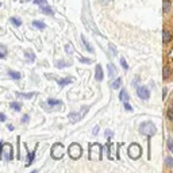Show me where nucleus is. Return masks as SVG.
Wrapping results in <instances>:
<instances>
[{
    "label": "nucleus",
    "mask_w": 173,
    "mask_h": 173,
    "mask_svg": "<svg viewBox=\"0 0 173 173\" xmlns=\"http://www.w3.org/2000/svg\"><path fill=\"white\" fill-rule=\"evenodd\" d=\"M68 152H69V156H71L73 160H77V158L81 157V146H80L79 143H72V145L69 146Z\"/></svg>",
    "instance_id": "39448f33"
},
{
    "label": "nucleus",
    "mask_w": 173,
    "mask_h": 173,
    "mask_svg": "<svg viewBox=\"0 0 173 173\" xmlns=\"http://www.w3.org/2000/svg\"><path fill=\"white\" fill-rule=\"evenodd\" d=\"M88 110H89V107H83L80 112H77V114H75V112H73V114H69V119H71V122L75 123V122H79L80 119H83V116L88 112Z\"/></svg>",
    "instance_id": "423d86ee"
},
{
    "label": "nucleus",
    "mask_w": 173,
    "mask_h": 173,
    "mask_svg": "<svg viewBox=\"0 0 173 173\" xmlns=\"http://www.w3.org/2000/svg\"><path fill=\"white\" fill-rule=\"evenodd\" d=\"M72 83V79H60L58 80V84H60V87H65L68 85V84Z\"/></svg>",
    "instance_id": "2eb2a0df"
},
{
    "label": "nucleus",
    "mask_w": 173,
    "mask_h": 173,
    "mask_svg": "<svg viewBox=\"0 0 173 173\" xmlns=\"http://www.w3.org/2000/svg\"><path fill=\"white\" fill-rule=\"evenodd\" d=\"M137 95L142 99V100H148V99L150 97V92H149V89H148L146 87H143V85H141V87L137 88Z\"/></svg>",
    "instance_id": "6e6552de"
},
{
    "label": "nucleus",
    "mask_w": 173,
    "mask_h": 173,
    "mask_svg": "<svg viewBox=\"0 0 173 173\" xmlns=\"http://www.w3.org/2000/svg\"><path fill=\"white\" fill-rule=\"evenodd\" d=\"M11 22H12L15 26H20L22 24V20L19 19V18H11Z\"/></svg>",
    "instance_id": "a878e982"
},
{
    "label": "nucleus",
    "mask_w": 173,
    "mask_h": 173,
    "mask_svg": "<svg viewBox=\"0 0 173 173\" xmlns=\"http://www.w3.org/2000/svg\"><path fill=\"white\" fill-rule=\"evenodd\" d=\"M81 62H87V64H89L91 60H88V58H81Z\"/></svg>",
    "instance_id": "c9c22d12"
},
{
    "label": "nucleus",
    "mask_w": 173,
    "mask_h": 173,
    "mask_svg": "<svg viewBox=\"0 0 173 173\" xmlns=\"http://www.w3.org/2000/svg\"><path fill=\"white\" fill-rule=\"evenodd\" d=\"M106 137H112V131H110V130H107V131H106Z\"/></svg>",
    "instance_id": "f704fd0d"
},
{
    "label": "nucleus",
    "mask_w": 173,
    "mask_h": 173,
    "mask_svg": "<svg viewBox=\"0 0 173 173\" xmlns=\"http://www.w3.org/2000/svg\"><path fill=\"white\" fill-rule=\"evenodd\" d=\"M120 64H122L123 69H127L128 68V65H127V62H126V60H124V58H120Z\"/></svg>",
    "instance_id": "c85d7f7f"
},
{
    "label": "nucleus",
    "mask_w": 173,
    "mask_h": 173,
    "mask_svg": "<svg viewBox=\"0 0 173 173\" xmlns=\"http://www.w3.org/2000/svg\"><path fill=\"white\" fill-rule=\"evenodd\" d=\"M28 119H30V118H28V115H24L22 120H23V123H27V122H28Z\"/></svg>",
    "instance_id": "72a5a7b5"
},
{
    "label": "nucleus",
    "mask_w": 173,
    "mask_h": 173,
    "mask_svg": "<svg viewBox=\"0 0 173 173\" xmlns=\"http://www.w3.org/2000/svg\"><path fill=\"white\" fill-rule=\"evenodd\" d=\"M34 158H35V153L34 152H30L27 154V161H26V167H30L31 162L34 161Z\"/></svg>",
    "instance_id": "f8f14e48"
},
{
    "label": "nucleus",
    "mask_w": 173,
    "mask_h": 173,
    "mask_svg": "<svg viewBox=\"0 0 173 173\" xmlns=\"http://www.w3.org/2000/svg\"><path fill=\"white\" fill-rule=\"evenodd\" d=\"M171 39H172V34H171V32H169L168 30H164V31H162V43L171 42Z\"/></svg>",
    "instance_id": "9d476101"
},
{
    "label": "nucleus",
    "mask_w": 173,
    "mask_h": 173,
    "mask_svg": "<svg viewBox=\"0 0 173 173\" xmlns=\"http://www.w3.org/2000/svg\"><path fill=\"white\" fill-rule=\"evenodd\" d=\"M6 119H7V118H6L4 114H3V112H0V122H4Z\"/></svg>",
    "instance_id": "473e14b6"
},
{
    "label": "nucleus",
    "mask_w": 173,
    "mask_h": 173,
    "mask_svg": "<svg viewBox=\"0 0 173 173\" xmlns=\"http://www.w3.org/2000/svg\"><path fill=\"white\" fill-rule=\"evenodd\" d=\"M169 8H171V3H169V0H162V11L164 12H168Z\"/></svg>",
    "instance_id": "f3484780"
},
{
    "label": "nucleus",
    "mask_w": 173,
    "mask_h": 173,
    "mask_svg": "<svg viewBox=\"0 0 173 173\" xmlns=\"http://www.w3.org/2000/svg\"><path fill=\"white\" fill-rule=\"evenodd\" d=\"M167 115H168V118L171 120H173V103H172V106H171V108L168 110V112H167Z\"/></svg>",
    "instance_id": "393cba45"
},
{
    "label": "nucleus",
    "mask_w": 173,
    "mask_h": 173,
    "mask_svg": "<svg viewBox=\"0 0 173 173\" xmlns=\"http://www.w3.org/2000/svg\"><path fill=\"white\" fill-rule=\"evenodd\" d=\"M0 158H4L7 162L14 160V153H12V146L10 143H3L0 142Z\"/></svg>",
    "instance_id": "f257e3e1"
},
{
    "label": "nucleus",
    "mask_w": 173,
    "mask_h": 173,
    "mask_svg": "<svg viewBox=\"0 0 173 173\" xmlns=\"http://www.w3.org/2000/svg\"><path fill=\"white\" fill-rule=\"evenodd\" d=\"M66 51H68L69 54H71L72 51H73V47H72V45H71V43H68V45H66Z\"/></svg>",
    "instance_id": "7c9ffc66"
},
{
    "label": "nucleus",
    "mask_w": 173,
    "mask_h": 173,
    "mask_svg": "<svg viewBox=\"0 0 173 173\" xmlns=\"http://www.w3.org/2000/svg\"><path fill=\"white\" fill-rule=\"evenodd\" d=\"M95 79L97 80V81H102L103 80V69H102V66L100 65H96V72H95Z\"/></svg>",
    "instance_id": "1a4fd4ad"
},
{
    "label": "nucleus",
    "mask_w": 173,
    "mask_h": 173,
    "mask_svg": "<svg viewBox=\"0 0 173 173\" xmlns=\"http://www.w3.org/2000/svg\"><path fill=\"white\" fill-rule=\"evenodd\" d=\"M64 153H65L64 146H62L60 142L54 143V146L51 148V157H53L54 160H61V158L64 157Z\"/></svg>",
    "instance_id": "20e7f679"
},
{
    "label": "nucleus",
    "mask_w": 173,
    "mask_h": 173,
    "mask_svg": "<svg viewBox=\"0 0 173 173\" xmlns=\"http://www.w3.org/2000/svg\"><path fill=\"white\" fill-rule=\"evenodd\" d=\"M26 58H27L28 61H34L35 60V56H34V53H31V51H26Z\"/></svg>",
    "instance_id": "4be33fe9"
},
{
    "label": "nucleus",
    "mask_w": 173,
    "mask_h": 173,
    "mask_svg": "<svg viewBox=\"0 0 173 173\" xmlns=\"http://www.w3.org/2000/svg\"><path fill=\"white\" fill-rule=\"evenodd\" d=\"M168 146H169V149H171V152H173V141L172 139H168Z\"/></svg>",
    "instance_id": "2f4dec72"
},
{
    "label": "nucleus",
    "mask_w": 173,
    "mask_h": 173,
    "mask_svg": "<svg viewBox=\"0 0 173 173\" xmlns=\"http://www.w3.org/2000/svg\"><path fill=\"white\" fill-rule=\"evenodd\" d=\"M8 75H10L11 79H14V80H19L20 77H22V73L15 72V71H10V72H8Z\"/></svg>",
    "instance_id": "4468645a"
},
{
    "label": "nucleus",
    "mask_w": 173,
    "mask_h": 173,
    "mask_svg": "<svg viewBox=\"0 0 173 173\" xmlns=\"http://www.w3.org/2000/svg\"><path fill=\"white\" fill-rule=\"evenodd\" d=\"M18 96H20V97H24V99H31V97H34L35 96V92H31V93H16Z\"/></svg>",
    "instance_id": "6ab92c4d"
},
{
    "label": "nucleus",
    "mask_w": 173,
    "mask_h": 173,
    "mask_svg": "<svg viewBox=\"0 0 173 173\" xmlns=\"http://www.w3.org/2000/svg\"><path fill=\"white\" fill-rule=\"evenodd\" d=\"M127 154H128V157L130 158H132V160H138V158L141 157V154H142L141 146H139L138 143H131V145L128 146V149H127Z\"/></svg>",
    "instance_id": "7ed1b4c3"
},
{
    "label": "nucleus",
    "mask_w": 173,
    "mask_h": 173,
    "mask_svg": "<svg viewBox=\"0 0 173 173\" xmlns=\"http://www.w3.org/2000/svg\"><path fill=\"white\" fill-rule=\"evenodd\" d=\"M97 132H99V126H96V127H95V128H93V134H95V135H96V134H97Z\"/></svg>",
    "instance_id": "e433bc0d"
},
{
    "label": "nucleus",
    "mask_w": 173,
    "mask_h": 173,
    "mask_svg": "<svg viewBox=\"0 0 173 173\" xmlns=\"http://www.w3.org/2000/svg\"><path fill=\"white\" fill-rule=\"evenodd\" d=\"M7 128H8V130H11V131H12V130H14V126H12V124H8V126H7Z\"/></svg>",
    "instance_id": "4c0bfd02"
},
{
    "label": "nucleus",
    "mask_w": 173,
    "mask_h": 173,
    "mask_svg": "<svg viewBox=\"0 0 173 173\" xmlns=\"http://www.w3.org/2000/svg\"><path fill=\"white\" fill-rule=\"evenodd\" d=\"M124 110H126V111H132V107L128 104L127 102H124Z\"/></svg>",
    "instance_id": "c756f323"
},
{
    "label": "nucleus",
    "mask_w": 173,
    "mask_h": 173,
    "mask_svg": "<svg viewBox=\"0 0 173 173\" xmlns=\"http://www.w3.org/2000/svg\"><path fill=\"white\" fill-rule=\"evenodd\" d=\"M103 2H107V0H103Z\"/></svg>",
    "instance_id": "58836bf2"
},
{
    "label": "nucleus",
    "mask_w": 173,
    "mask_h": 173,
    "mask_svg": "<svg viewBox=\"0 0 173 173\" xmlns=\"http://www.w3.org/2000/svg\"><path fill=\"white\" fill-rule=\"evenodd\" d=\"M34 3L35 4H38L39 7H41V10H42V12H45L47 14V15H53V11H51V8L49 6H47V2L46 0H34Z\"/></svg>",
    "instance_id": "0eeeda50"
},
{
    "label": "nucleus",
    "mask_w": 173,
    "mask_h": 173,
    "mask_svg": "<svg viewBox=\"0 0 173 173\" xmlns=\"http://www.w3.org/2000/svg\"><path fill=\"white\" fill-rule=\"evenodd\" d=\"M107 69H108V77H110V79H112L114 76H116V68L112 64H108Z\"/></svg>",
    "instance_id": "9b49d317"
},
{
    "label": "nucleus",
    "mask_w": 173,
    "mask_h": 173,
    "mask_svg": "<svg viewBox=\"0 0 173 173\" xmlns=\"http://www.w3.org/2000/svg\"><path fill=\"white\" fill-rule=\"evenodd\" d=\"M165 162H167L168 167H173V158L172 157H168L167 160H165Z\"/></svg>",
    "instance_id": "cd10ccee"
},
{
    "label": "nucleus",
    "mask_w": 173,
    "mask_h": 173,
    "mask_svg": "<svg viewBox=\"0 0 173 173\" xmlns=\"http://www.w3.org/2000/svg\"><path fill=\"white\" fill-rule=\"evenodd\" d=\"M81 41H83V43H84V46H85L87 47V50L88 51H93V49H92V46L89 45V43H88V41H87V39H85V37H81Z\"/></svg>",
    "instance_id": "aec40b11"
},
{
    "label": "nucleus",
    "mask_w": 173,
    "mask_h": 173,
    "mask_svg": "<svg viewBox=\"0 0 173 173\" xmlns=\"http://www.w3.org/2000/svg\"><path fill=\"white\" fill-rule=\"evenodd\" d=\"M47 106H50V107H54V106H62V102L61 100H54V99H49L47 100Z\"/></svg>",
    "instance_id": "ddd939ff"
},
{
    "label": "nucleus",
    "mask_w": 173,
    "mask_h": 173,
    "mask_svg": "<svg viewBox=\"0 0 173 173\" xmlns=\"http://www.w3.org/2000/svg\"><path fill=\"white\" fill-rule=\"evenodd\" d=\"M162 73H164V79H168V77H169V73H171V72H169V68H168V66H164Z\"/></svg>",
    "instance_id": "bb28decb"
},
{
    "label": "nucleus",
    "mask_w": 173,
    "mask_h": 173,
    "mask_svg": "<svg viewBox=\"0 0 173 173\" xmlns=\"http://www.w3.org/2000/svg\"><path fill=\"white\" fill-rule=\"evenodd\" d=\"M11 108H14L15 111H20V110H22V104H20V103H18V102H14V103H11Z\"/></svg>",
    "instance_id": "412c9836"
},
{
    "label": "nucleus",
    "mask_w": 173,
    "mask_h": 173,
    "mask_svg": "<svg viewBox=\"0 0 173 173\" xmlns=\"http://www.w3.org/2000/svg\"><path fill=\"white\" fill-rule=\"evenodd\" d=\"M32 26L37 27V28H39V30H43V28H45V23H42V22H39V20L32 22Z\"/></svg>",
    "instance_id": "a211bd4d"
},
{
    "label": "nucleus",
    "mask_w": 173,
    "mask_h": 173,
    "mask_svg": "<svg viewBox=\"0 0 173 173\" xmlns=\"http://www.w3.org/2000/svg\"><path fill=\"white\" fill-rule=\"evenodd\" d=\"M139 131H141V134L146 135V137H153V135L157 132V128L152 122H145V123L141 124Z\"/></svg>",
    "instance_id": "f03ea898"
},
{
    "label": "nucleus",
    "mask_w": 173,
    "mask_h": 173,
    "mask_svg": "<svg viewBox=\"0 0 173 173\" xmlns=\"http://www.w3.org/2000/svg\"><path fill=\"white\" fill-rule=\"evenodd\" d=\"M120 84H122V80H120V79H116L115 81L112 83V85H111V87L114 88V89H118V88L120 87Z\"/></svg>",
    "instance_id": "5701e85b"
},
{
    "label": "nucleus",
    "mask_w": 173,
    "mask_h": 173,
    "mask_svg": "<svg viewBox=\"0 0 173 173\" xmlns=\"http://www.w3.org/2000/svg\"><path fill=\"white\" fill-rule=\"evenodd\" d=\"M119 99H120V100H122V102H127V100H128V95H127V92L124 91V89H122V91H120Z\"/></svg>",
    "instance_id": "dca6fc26"
},
{
    "label": "nucleus",
    "mask_w": 173,
    "mask_h": 173,
    "mask_svg": "<svg viewBox=\"0 0 173 173\" xmlns=\"http://www.w3.org/2000/svg\"><path fill=\"white\" fill-rule=\"evenodd\" d=\"M6 54H7V49H6V46L0 45V58H4V57H6Z\"/></svg>",
    "instance_id": "b1692460"
}]
</instances>
